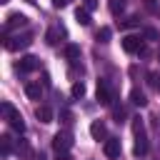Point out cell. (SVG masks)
<instances>
[{
	"mask_svg": "<svg viewBox=\"0 0 160 160\" xmlns=\"http://www.w3.org/2000/svg\"><path fill=\"white\" fill-rule=\"evenodd\" d=\"M2 115H5V120H8V125H10L12 130L25 132V120H22V115H20L10 102H2Z\"/></svg>",
	"mask_w": 160,
	"mask_h": 160,
	"instance_id": "cell-1",
	"label": "cell"
},
{
	"mask_svg": "<svg viewBox=\"0 0 160 160\" xmlns=\"http://www.w3.org/2000/svg\"><path fill=\"white\" fill-rule=\"evenodd\" d=\"M132 132H135V148H132V152L135 155H145L148 152V140H145V128H142L140 118L132 120Z\"/></svg>",
	"mask_w": 160,
	"mask_h": 160,
	"instance_id": "cell-2",
	"label": "cell"
},
{
	"mask_svg": "<svg viewBox=\"0 0 160 160\" xmlns=\"http://www.w3.org/2000/svg\"><path fill=\"white\" fill-rule=\"evenodd\" d=\"M122 50H125V52H142V50H145L142 38H138V35H125V38H122Z\"/></svg>",
	"mask_w": 160,
	"mask_h": 160,
	"instance_id": "cell-3",
	"label": "cell"
},
{
	"mask_svg": "<svg viewBox=\"0 0 160 160\" xmlns=\"http://www.w3.org/2000/svg\"><path fill=\"white\" fill-rule=\"evenodd\" d=\"M70 145H72L70 132H55V138H52V148H55L58 152H68Z\"/></svg>",
	"mask_w": 160,
	"mask_h": 160,
	"instance_id": "cell-4",
	"label": "cell"
},
{
	"mask_svg": "<svg viewBox=\"0 0 160 160\" xmlns=\"http://www.w3.org/2000/svg\"><path fill=\"white\" fill-rule=\"evenodd\" d=\"M95 98H98V102H100V105H110V102H112V95H110V88H108V82H105V80H98Z\"/></svg>",
	"mask_w": 160,
	"mask_h": 160,
	"instance_id": "cell-5",
	"label": "cell"
},
{
	"mask_svg": "<svg viewBox=\"0 0 160 160\" xmlns=\"http://www.w3.org/2000/svg\"><path fill=\"white\" fill-rule=\"evenodd\" d=\"M30 45V35H15V38H5V48L8 50H22Z\"/></svg>",
	"mask_w": 160,
	"mask_h": 160,
	"instance_id": "cell-6",
	"label": "cell"
},
{
	"mask_svg": "<svg viewBox=\"0 0 160 160\" xmlns=\"http://www.w3.org/2000/svg\"><path fill=\"white\" fill-rule=\"evenodd\" d=\"M22 25H28V18L20 15V12H12V15H8V20H5V28H8V30H12V28H22Z\"/></svg>",
	"mask_w": 160,
	"mask_h": 160,
	"instance_id": "cell-7",
	"label": "cell"
},
{
	"mask_svg": "<svg viewBox=\"0 0 160 160\" xmlns=\"http://www.w3.org/2000/svg\"><path fill=\"white\" fill-rule=\"evenodd\" d=\"M35 68H38V58H32V55L20 58V62H18V70H20V72H32Z\"/></svg>",
	"mask_w": 160,
	"mask_h": 160,
	"instance_id": "cell-8",
	"label": "cell"
},
{
	"mask_svg": "<svg viewBox=\"0 0 160 160\" xmlns=\"http://www.w3.org/2000/svg\"><path fill=\"white\" fill-rule=\"evenodd\" d=\"M105 122H100V120H92L90 122V135H92V140H105Z\"/></svg>",
	"mask_w": 160,
	"mask_h": 160,
	"instance_id": "cell-9",
	"label": "cell"
},
{
	"mask_svg": "<svg viewBox=\"0 0 160 160\" xmlns=\"http://www.w3.org/2000/svg\"><path fill=\"white\" fill-rule=\"evenodd\" d=\"M105 155H108V158H120V140L108 138V140H105Z\"/></svg>",
	"mask_w": 160,
	"mask_h": 160,
	"instance_id": "cell-10",
	"label": "cell"
},
{
	"mask_svg": "<svg viewBox=\"0 0 160 160\" xmlns=\"http://www.w3.org/2000/svg\"><path fill=\"white\" fill-rule=\"evenodd\" d=\"M18 155H20L22 160H35V152H32V148L28 145V140H18Z\"/></svg>",
	"mask_w": 160,
	"mask_h": 160,
	"instance_id": "cell-11",
	"label": "cell"
},
{
	"mask_svg": "<svg viewBox=\"0 0 160 160\" xmlns=\"http://www.w3.org/2000/svg\"><path fill=\"white\" fill-rule=\"evenodd\" d=\"M35 118H38L40 122H52V108H48V105H40V108L35 110Z\"/></svg>",
	"mask_w": 160,
	"mask_h": 160,
	"instance_id": "cell-12",
	"label": "cell"
},
{
	"mask_svg": "<svg viewBox=\"0 0 160 160\" xmlns=\"http://www.w3.org/2000/svg\"><path fill=\"white\" fill-rule=\"evenodd\" d=\"M25 95H28L30 100H40V95H42V88H40L38 82H28V85H25Z\"/></svg>",
	"mask_w": 160,
	"mask_h": 160,
	"instance_id": "cell-13",
	"label": "cell"
},
{
	"mask_svg": "<svg viewBox=\"0 0 160 160\" xmlns=\"http://www.w3.org/2000/svg\"><path fill=\"white\" fill-rule=\"evenodd\" d=\"M75 20H78L80 25H90V12H88L85 8H78V10H75Z\"/></svg>",
	"mask_w": 160,
	"mask_h": 160,
	"instance_id": "cell-14",
	"label": "cell"
},
{
	"mask_svg": "<svg viewBox=\"0 0 160 160\" xmlns=\"http://www.w3.org/2000/svg\"><path fill=\"white\" fill-rule=\"evenodd\" d=\"M130 102H135V105H140V108L148 105V100H145V95H142L140 90H132V92H130Z\"/></svg>",
	"mask_w": 160,
	"mask_h": 160,
	"instance_id": "cell-15",
	"label": "cell"
},
{
	"mask_svg": "<svg viewBox=\"0 0 160 160\" xmlns=\"http://www.w3.org/2000/svg\"><path fill=\"white\" fill-rule=\"evenodd\" d=\"M10 142H12V140H10L8 135H2V138H0V152H2V158H8V155H10V150H12V145H10Z\"/></svg>",
	"mask_w": 160,
	"mask_h": 160,
	"instance_id": "cell-16",
	"label": "cell"
},
{
	"mask_svg": "<svg viewBox=\"0 0 160 160\" xmlns=\"http://www.w3.org/2000/svg\"><path fill=\"white\" fill-rule=\"evenodd\" d=\"M65 55H68V60H72V62H75V60L80 58V48H78V45H68Z\"/></svg>",
	"mask_w": 160,
	"mask_h": 160,
	"instance_id": "cell-17",
	"label": "cell"
},
{
	"mask_svg": "<svg viewBox=\"0 0 160 160\" xmlns=\"http://www.w3.org/2000/svg\"><path fill=\"white\" fill-rule=\"evenodd\" d=\"M110 35H112L110 28H100V30H98V40H100V42H110Z\"/></svg>",
	"mask_w": 160,
	"mask_h": 160,
	"instance_id": "cell-18",
	"label": "cell"
},
{
	"mask_svg": "<svg viewBox=\"0 0 160 160\" xmlns=\"http://www.w3.org/2000/svg\"><path fill=\"white\" fill-rule=\"evenodd\" d=\"M70 92H72V98H82L85 95V85L82 82H72V90Z\"/></svg>",
	"mask_w": 160,
	"mask_h": 160,
	"instance_id": "cell-19",
	"label": "cell"
},
{
	"mask_svg": "<svg viewBox=\"0 0 160 160\" xmlns=\"http://www.w3.org/2000/svg\"><path fill=\"white\" fill-rule=\"evenodd\" d=\"M122 8H125V0H112L110 2V10L118 15V12H122Z\"/></svg>",
	"mask_w": 160,
	"mask_h": 160,
	"instance_id": "cell-20",
	"label": "cell"
},
{
	"mask_svg": "<svg viewBox=\"0 0 160 160\" xmlns=\"http://www.w3.org/2000/svg\"><path fill=\"white\" fill-rule=\"evenodd\" d=\"M45 38H48V45H55V42H58V30H55V28H52V30H48V35H45Z\"/></svg>",
	"mask_w": 160,
	"mask_h": 160,
	"instance_id": "cell-21",
	"label": "cell"
},
{
	"mask_svg": "<svg viewBox=\"0 0 160 160\" xmlns=\"http://www.w3.org/2000/svg\"><path fill=\"white\" fill-rule=\"evenodd\" d=\"M112 118H115L118 122H122V118H125V110H122V108H112Z\"/></svg>",
	"mask_w": 160,
	"mask_h": 160,
	"instance_id": "cell-22",
	"label": "cell"
},
{
	"mask_svg": "<svg viewBox=\"0 0 160 160\" xmlns=\"http://www.w3.org/2000/svg\"><path fill=\"white\" fill-rule=\"evenodd\" d=\"M132 25H138V18H128V20L122 22V28H132Z\"/></svg>",
	"mask_w": 160,
	"mask_h": 160,
	"instance_id": "cell-23",
	"label": "cell"
},
{
	"mask_svg": "<svg viewBox=\"0 0 160 160\" xmlns=\"http://www.w3.org/2000/svg\"><path fill=\"white\" fill-rule=\"evenodd\" d=\"M62 120L70 122V120H72V112H70V110H62Z\"/></svg>",
	"mask_w": 160,
	"mask_h": 160,
	"instance_id": "cell-24",
	"label": "cell"
},
{
	"mask_svg": "<svg viewBox=\"0 0 160 160\" xmlns=\"http://www.w3.org/2000/svg\"><path fill=\"white\" fill-rule=\"evenodd\" d=\"M52 5H55V8H65V5H68V0H52Z\"/></svg>",
	"mask_w": 160,
	"mask_h": 160,
	"instance_id": "cell-25",
	"label": "cell"
},
{
	"mask_svg": "<svg viewBox=\"0 0 160 160\" xmlns=\"http://www.w3.org/2000/svg\"><path fill=\"white\" fill-rule=\"evenodd\" d=\"M58 160H72V158H70L68 152H58Z\"/></svg>",
	"mask_w": 160,
	"mask_h": 160,
	"instance_id": "cell-26",
	"label": "cell"
},
{
	"mask_svg": "<svg viewBox=\"0 0 160 160\" xmlns=\"http://www.w3.org/2000/svg\"><path fill=\"white\" fill-rule=\"evenodd\" d=\"M85 5H88V10H92V8H95V5H98V2H95V0H88V2H85Z\"/></svg>",
	"mask_w": 160,
	"mask_h": 160,
	"instance_id": "cell-27",
	"label": "cell"
},
{
	"mask_svg": "<svg viewBox=\"0 0 160 160\" xmlns=\"http://www.w3.org/2000/svg\"><path fill=\"white\" fill-rule=\"evenodd\" d=\"M148 5H150V8H152V10H155V0H148Z\"/></svg>",
	"mask_w": 160,
	"mask_h": 160,
	"instance_id": "cell-28",
	"label": "cell"
},
{
	"mask_svg": "<svg viewBox=\"0 0 160 160\" xmlns=\"http://www.w3.org/2000/svg\"><path fill=\"white\" fill-rule=\"evenodd\" d=\"M0 2H10V0H0Z\"/></svg>",
	"mask_w": 160,
	"mask_h": 160,
	"instance_id": "cell-29",
	"label": "cell"
}]
</instances>
